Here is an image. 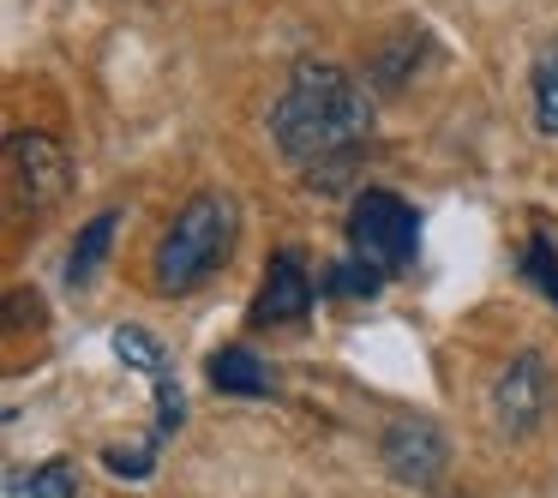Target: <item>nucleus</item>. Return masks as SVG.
Here are the masks:
<instances>
[{
  "label": "nucleus",
  "instance_id": "obj_1",
  "mask_svg": "<svg viewBox=\"0 0 558 498\" xmlns=\"http://www.w3.org/2000/svg\"><path fill=\"white\" fill-rule=\"evenodd\" d=\"M270 138H277L282 162L301 169L325 193V186L349 181L354 157L373 138V97L337 61L306 54V61L289 66V85L270 102Z\"/></svg>",
  "mask_w": 558,
  "mask_h": 498
},
{
  "label": "nucleus",
  "instance_id": "obj_2",
  "mask_svg": "<svg viewBox=\"0 0 558 498\" xmlns=\"http://www.w3.org/2000/svg\"><path fill=\"white\" fill-rule=\"evenodd\" d=\"M234 234H241L234 198L217 193V186L193 193L181 210H174L169 229H162L157 253H150V282H157V294L181 301V294L205 289V282L234 258Z\"/></svg>",
  "mask_w": 558,
  "mask_h": 498
},
{
  "label": "nucleus",
  "instance_id": "obj_3",
  "mask_svg": "<svg viewBox=\"0 0 558 498\" xmlns=\"http://www.w3.org/2000/svg\"><path fill=\"white\" fill-rule=\"evenodd\" d=\"M342 234H349L354 258H366V265L385 270V277H402V270L414 265V253H421V210L402 193H390V186H361L354 205H349Z\"/></svg>",
  "mask_w": 558,
  "mask_h": 498
},
{
  "label": "nucleus",
  "instance_id": "obj_4",
  "mask_svg": "<svg viewBox=\"0 0 558 498\" xmlns=\"http://www.w3.org/2000/svg\"><path fill=\"white\" fill-rule=\"evenodd\" d=\"M7 169H13V193H19L25 210L61 205L66 181H73V162H66V150L54 145L49 133H13V145H7Z\"/></svg>",
  "mask_w": 558,
  "mask_h": 498
},
{
  "label": "nucleus",
  "instance_id": "obj_5",
  "mask_svg": "<svg viewBox=\"0 0 558 498\" xmlns=\"http://www.w3.org/2000/svg\"><path fill=\"white\" fill-rule=\"evenodd\" d=\"M318 294H325V289L313 282L306 258L294 253V246H282V253H270L265 277H258V294H253V325H301V318L313 313Z\"/></svg>",
  "mask_w": 558,
  "mask_h": 498
},
{
  "label": "nucleus",
  "instance_id": "obj_6",
  "mask_svg": "<svg viewBox=\"0 0 558 498\" xmlns=\"http://www.w3.org/2000/svg\"><path fill=\"white\" fill-rule=\"evenodd\" d=\"M378 462H385V474L397 486H433L450 462V445L433 421H397L378 438Z\"/></svg>",
  "mask_w": 558,
  "mask_h": 498
},
{
  "label": "nucleus",
  "instance_id": "obj_7",
  "mask_svg": "<svg viewBox=\"0 0 558 498\" xmlns=\"http://www.w3.org/2000/svg\"><path fill=\"white\" fill-rule=\"evenodd\" d=\"M546 397H553V390H546V361L534 349H522V354H510V366L493 385V421L505 426L510 438H529L546 414Z\"/></svg>",
  "mask_w": 558,
  "mask_h": 498
},
{
  "label": "nucleus",
  "instance_id": "obj_8",
  "mask_svg": "<svg viewBox=\"0 0 558 498\" xmlns=\"http://www.w3.org/2000/svg\"><path fill=\"white\" fill-rule=\"evenodd\" d=\"M205 373H210V385H217V397H270V390H277L270 366L258 361L246 342H229V349H217Z\"/></svg>",
  "mask_w": 558,
  "mask_h": 498
},
{
  "label": "nucleus",
  "instance_id": "obj_9",
  "mask_svg": "<svg viewBox=\"0 0 558 498\" xmlns=\"http://www.w3.org/2000/svg\"><path fill=\"white\" fill-rule=\"evenodd\" d=\"M114 234H121V210H102V217H90L85 229H78V246L66 253V289H85V282L97 277V265L109 258Z\"/></svg>",
  "mask_w": 558,
  "mask_h": 498
},
{
  "label": "nucleus",
  "instance_id": "obj_10",
  "mask_svg": "<svg viewBox=\"0 0 558 498\" xmlns=\"http://www.w3.org/2000/svg\"><path fill=\"white\" fill-rule=\"evenodd\" d=\"M517 270H522V282H529L546 306H558V241H553V234H529V241H522Z\"/></svg>",
  "mask_w": 558,
  "mask_h": 498
},
{
  "label": "nucleus",
  "instance_id": "obj_11",
  "mask_svg": "<svg viewBox=\"0 0 558 498\" xmlns=\"http://www.w3.org/2000/svg\"><path fill=\"white\" fill-rule=\"evenodd\" d=\"M385 282H390L385 270H373V265H366V258L342 253L337 265L325 270V282H318V289H325V294H342V301H373V294L385 289Z\"/></svg>",
  "mask_w": 558,
  "mask_h": 498
},
{
  "label": "nucleus",
  "instance_id": "obj_12",
  "mask_svg": "<svg viewBox=\"0 0 558 498\" xmlns=\"http://www.w3.org/2000/svg\"><path fill=\"white\" fill-rule=\"evenodd\" d=\"M534 126H541L546 138H558V42H546L541 54H534Z\"/></svg>",
  "mask_w": 558,
  "mask_h": 498
},
{
  "label": "nucleus",
  "instance_id": "obj_13",
  "mask_svg": "<svg viewBox=\"0 0 558 498\" xmlns=\"http://www.w3.org/2000/svg\"><path fill=\"white\" fill-rule=\"evenodd\" d=\"M13 498H78V469L66 457H49V462H37L31 474H19Z\"/></svg>",
  "mask_w": 558,
  "mask_h": 498
},
{
  "label": "nucleus",
  "instance_id": "obj_14",
  "mask_svg": "<svg viewBox=\"0 0 558 498\" xmlns=\"http://www.w3.org/2000/svg\"><path fill=\"white\" fill-rule=\"evenodd\" d=\"M114 361H121V366H138V373L157 378L162 366H169V354H162V342L150 337L145 325H121V330H114Z\"/></svg>",
  "mask_w": 558,
  "mask_h": 498
},
{
  "label": "nucleus",
  "instance_id": "obj_15",
  "mask_svg": "<svg viewBox=\"0 0 558 498\" xmlns=\"http://www.w3.org/2000/svg\"><path fill=\"white\" fill-rule=\"evenodd\" d=\"M157 450H162V438H145V445H109L102 450V469L121 474V481H145V474L157 469Z\"/></svg>",
  "mask_w": 558,
  "mask_h": 498
},
{
  "label": "nucleus",
  "instance_id": "obj_16",
  "mask_svg": "<svg viewBox=\"0 0 558 498\" xmlns=\"http://www.w3.org/2000/svg\"><path fill=\"white\" fill-rule=\"evenodd\" d=\"M450 498H469V493H450Z\"/></svg>",
  "mask_w": 558,
  "mask_h": 498
}]
</instances>
